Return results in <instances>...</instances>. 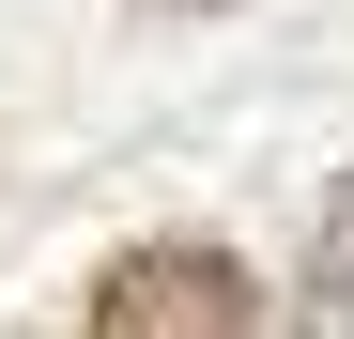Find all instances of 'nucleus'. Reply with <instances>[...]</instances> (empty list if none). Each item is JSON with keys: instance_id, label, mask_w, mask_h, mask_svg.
<instances>
[{"instance_id": "nucleus-1", "label": "nucleus", "mask_w": 354, "mask_h": 339, "mask_svg": "<svg viewBox=\"0 0 354 339\" xmlns=\"http://www.w3.org/2000/svg\"><path fill=\"white\" fill-rule=\"evenodd\" d=\"M77 339H277V309H262V277L231 247H124L93 277Z\"/></svg>"}, {"instance_id": "nucleus-2", "label": "nucleus", "mask_w": 354, "mask_h": 339, "mask_svg": "<svg viewBox=\"0 0 354 339\" xmlns=\"http://www.w3.org/2000/svg\"><path fill=\"white\" fill-rule=\"evenodd\" d=\"M292 339H354V170L324 185V232H308V277H292Z\"/></svg>"}, {"instance_id": "nucleus-3", "label": "nucleus", "mask_w": 354, "mask_h": 339, "mask_svg": "<svg viewBox=\"0 0 354 339\" xmlns=\"http://www.w3.org/2000/svg\"><path fill=\"white\" fill-rule=\"evenodd\" d=\"M154 16H231V0H154Z\"/></svg>"}]
</instances>
